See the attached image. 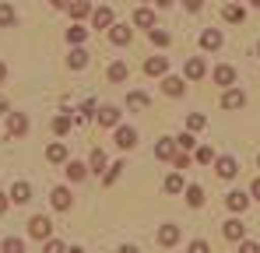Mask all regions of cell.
Instances as JSON below:
<instances>
[{"label": "cell", "mask_w": 260, "mask_h": 253, "mask_svg": "<svg viewBox=\"0 0 260 253\" xmlns=\"http://www.w3.org/2000/svg\"><path fill=\"white\" fill-rule=\"evenodd\" d=\"M28 236H32V239H43V243H49V239H53V222H49L46 214H36V218L28 222Z\"/></svg>", "instance_id": "1"}, {"label": "cell", "mask_w": 260, "mask_h": 253, "mask_svg": "<svg viewBox=\"0 0 260 253\" xmlns=\"http://www.w3.org/2000/svg\"><path fill=\"white\" fill-rule=\"evenodd\" d=\"M7 134H11V137H25V134H28V116H25V113H11V116H7Z\"/></svg>", "instance_id": "2"}, {"label": "cell", "mask_w": 260, "mask_h": 253, "mask_svg": "<svg viewBox=\"0 0 260 253\" xmlns=\"http://www.w3.org/2000/svg\"><path fill=\"white\" fill-rule=\"evenodd\" d=\"M49 204H53L56 211H71L74 197H71V190H67V186H56V190L49 194Z\"/></svg>", "instance_id": "3"}, {"label": "cell", "mask_w": 260, "mask_h": 253, "mask_svg": "<svg viewBox=\"0 0 260 253\" xmlns=\"http://www.w3.org/2000/svg\"><path fill=\"white\" fill-rule=\"evenodd\" d=\"M137 144V130L134 126H116V148L120 151H130Z\"/></svg>", "instance_id": "4"}, {"label": "cell", "mask_w": 260, "mask_h": 253, "mask_svg": "<svg viewBox=\"0 0 260 253\" xmlns=\"http://www.w3.org/2000/svg\"><path fill=\"white\" fill-rule=\"evenodd\" d=\"M176 148H179V144H176L173 137H162V141L155 144V159H158V162H166V159H176V155H179Z\"/></svg>", "instance_id": "5"}, {"label": "cell", "mask_w": 260, "mask_h": 253, "mask_svg": "<svg viewBox=\"0 0 260 253\" xmlns=\"http://www.w3.org/2000/svg\"><path fill=\"white\" fill-rule=\"evenodd\" d=\"M166 71H169V60L166 56H148V64H144V74L148 78H162Z\"/></svg>", "instance_id": "6"}, {"label": "cell", "mask_w": 260, "mask_h": 253, "mask_svg": "<svg viewBox=\"0 0 260 253\" xmlns=\"http://www.w3.org/2000/svg\"><path fill=\"white\" fill-rule=\"evenodd\" d=\"M183 71H186V78H190V81H201V78H204V74H208V64H204V60H201V56H190V60H186V67H183Z\"/></svg>", "instance_id": "7"}, {"label": "cell", "mask_w": 260, "mask_h": 253, "mask_svg": "<svg viewBox=\"0 0 260 253\" xmlns=\"http://www.w3.org/2000/svg\"><path fill=\"white\" fill-rule=\"evenodd\" d=\"M215 169H218V176H221V179H232V176L239 172V162H236L232 155H221V159L215 162Z\"/></svg>", "instance_id": "8"}, {"label": "cell", "mask_w": 260, "mask_h": 253, "mask_svg": "<svg viewBox=\"0 0 260 253\" xmlns=\"http://www.w3.org/2000/svg\"><path fill=\"white\" fill-rule=\"evenodd\" d=\"M225 204H229V211H236V214H239V211L250 208V194H243V190H232V194L225 197Z\"/></svg>", "instance_id": "9"}, {"label": "cell", "mask_w": 260, "mask_h": 253, "mask_svg": "<svg viewBox=\"0 0 260 253\" xmlns=\"http://www.w3.org/2000/svg\"><path fill=\"white\" fill-rule=\"evenodd\" d=\"M91 25L95 28H113V7H95L91 11Z\"/></svg>", "instance_id": "10"}, {"label": "cell", "mask_w": 260, "mask_h": 253, "mask_svg": "<svg viewBox=\"0 0 260 253\" xmlns=\"http://www.w3.org/2000/svg\"><path fill=\"white\" fill-rule=\"evenodd\" d=\"M221 106H225V109H243V106H246V95H243L239 88H229V91L221 95Z\"/></svg>", "instance_id": "11"}, {"label": "cell", "mask_w": 260, "mask_h": 253, "mask_svg": "<svg viewBox=\"0 0 260 253\" xmlns=\"http://www.w3.org/2000/svg\"><path fill=\"white\" fill-rule=\"evenodd\" d=\"M7 197H11L14 204H28V201H32V186L21 179V183H14V186H11V194H7Z\"/></svg>", "instance_id": "12"}, {"label": "cell", "mask_w": 260, "mask_h": 253, "mask_svg": "<svg viewBox=\"0 0 260 253\" xmlns=\"http://www.w3.org/2000/svg\"><path fill=\"white\" fill-rule=\"evenodd\" d=\"M221 232H225V239H232V243H239V239H243V232H246V225H243L239 218H229V222L221 225Z\"/></svg>", "instance_id": "13"}, {"label": "cell", "mask_w": 260, "mask_h": 253, "mask_svg": "<svg viewBox=\"0 0 260 253\" xmlns=\"http://www.w3.org/2000/svg\"><path fill=\"white\" fill-rule=\"evenodd\" d=\"M179 243V225H162L158 229V246H176Z\"/></svg>", "instance_id": "14"}, {"label": "cell", "mask_w": 260, "mask_h": 253, "mask_svg": "<svg viewBox=\"0 0 260 253\" xmlns=\"http://www.w3.org/2000/svg\"><path fill=\"white\" fill-rule=\"evenodd\" d=\"M46 159H49V162H53V166H67V162H71V159H67V148H63V144H60V141H56V144H49V148H46Z\"/></svg>", "instance_id": "15"}, {"label": "cell", "mask_w": 260, "mask_h": 253, "mask_svg": "<svg viewBox=\"0 0 260 253\" xmlns=\"http://www.w3.org/2000/svg\"><path fill=\"white\" fill-rule=\"evenodd\" d=\"M130 36H134V28H130V25H113V28H109V39L116 42V46H127Z\"/></svg>", "instance_id": "16"}, {"label": "cell", "mask_w": 260, "mask_h": 253, "mask_svg": "<svg viewBox=\"0 0 260 253\" xmlns=\"http://www.w3.org/2000/svg\"><path fill=\"white\" fill-rule=\"evenodd\" d=\"M63 172H67V179H71V183H81V179L88 176V166H85V162H67Z\"/></svg>", "instance_id": "17"}, {"label": "cell", "mask_w": 260, "mask_h": 253, "mask_svg": "<svg viewBox=\"0 0 260 253\" xmlns=\"http://www.w3.org/2000/svg\"><path fill=\"white\" fill-rule=\"evenodd\" d=\"M99 123L102 126H116L120 123V109H116V106H102V109H99Z\"/></svg>", "instance_id": "18"}, {"label": "cell", "mask_w": 260, "mask_h": 253, "mask_svg": "<svg viewBox=\"0 0 260 253\" xmlns=\"http://www.w3.org/2000/svg\"><path fill=\"white\" fill-rule=\"evenodd\" d=\"M201 46H204V49H218V46H221V32H218V28H204V32H201Z\"/></svg>", "instance_id": "19"}, {"label": "cell", "mask_w": 260, "mask_h": 253, "mask_svg": "<svg viewBox=\"0 0 260 253\" xmlns=\"http://www.w3.org/2000/svg\"><path fill=\"white\" fill-rule=\"evenodd\" d=\"M162 91L173 95V99H179V95L186 91V84H183V78H166V81H162Z\"/></svg>", "instance_id": "20"}, {"label": "cell", "mask_w": 260, "mask_h": 253, "mask_svg": "<svg viewBox=\"0 0 260 253\" xmlns=\"http://www.w3.org/2000/svg\"><path fill=\"white\" fill-rule=\"evenodd\" d=\"M109 166V162H106V151H102V148H95V151H91V159H88V172H99V176H102V169Z\"/></svg>", "instance_id": "21"}, {"label": "cell", "mask_w": 260, "mask_h": 253, "mask_svg": "<svg viewBox=\"0 0 260 253\" xmlns=\"http://www.w3.org/2000/svg\"><path fill=\"white\" fill-rule=\"evenodd\" d=\"M67 67H71V71H81V67H88V53L81 49V46H78V49L67 56Z\"/></svg>", "instance_id": "22"}, {"label": "cell", "mask_w": 260, "mask_h": 253, "mask_svg": "<svg viewBox=\"0 0 260 253\" xmlns=\"http://www.w3.org/2000/svg\"><path fill=\"white\" fill-rule=\"evenodd\" d=\"M91 11H95V7H91L88 0H74V4H71V14H74V21H81V18H91Z\"/></svg>", "instance_id": "23"}, {"label": "cell", "mask_w": 260, "mask_h": 253, "mask_svg": "<svg viewBox=\"0 0 260 253\" xmlns=\"http://www.w3.org/2000/svg\"><path fill=\"white\" fill-rule=\"evenodd\" d=\"M215 81H218V84H225V88H229V84L236 81V71H232L229 64H221V67H215Z\"/></svg>", "instance_id": "24"}, {"label": "cell", "mask_w": 260, "mask_h": 253, "mask_svg": "<svg viewBox=\"0 0 260 253\" xmlns=\"http://www.w3.org/2000/svg\"><path fill=\"white\" fill-rule=\"evenodd\" d=\"M127 78H130V71H127V64H123V60L109 64V81H127Z\"/></svg>", "instance_id": "25"}, {"label": "cell", "mask_w": 260, "mask_h": 253, "mask_svg": "<svg viewBox=\"0 0 260 253\" xmlns=\"http://www.w3.org/2000/svg\"><path fill=\"white\" fill-rule=\"evenodd\" d=\"M225 21H232V25H239V21H246V11H243L239 4H229V7H225Z\"/></svg>", "instance_id": "26"}, {"label": "cell", "mask_w": 260, "mask_h": 253, "mask_svg": "<svg viewBox=\"0 0 260 253\" xmlns=\"http://www.w3.org/2000/svg\"><path fill=\"white\" fill-rule=\"evenodd\" d=\"M134 25H141V28H155V14H151L148 7H141V11L134 14Z\"/></svg>", "instance_id": "27"}, {"label": "cell", "mask_w": 260, "mask_h": 253, "mask_svg": "<svg viewBox=\"0 0 260 253\" xmlns=\"http://www.w3.org/2000/svg\"><path fill=\"white\" fill-rule=\"evenodd\" d=\"M183 194H186V204H190V208H201V204H204V190H201V186H186Z\"/></svg>", "instance_id": "28"}, {"label": "cell", "mask_w": 260, "mask_h": 253, "mask_svg": "<svg viewBox=\"0 0 260 253\" xmlns=\"http://www.w3.org/2000/svg\"><path fill=\"white\" fill-rule=\"evenodd\" d=\"M85 28H81V25H71V28H67V42H71V46H74V49H78V46H81V42H85Z\"/></svg>", "instance_id": "29"}, {"label": "cell", "mask_w": 260, "mask_h": 253, "mask_svg": "<svg viewBox=\"0 0 260 253\" xmlns=\"http://www.w3.org/2000/svg\"><path fill=\"white\" fill-rule=\"evenodd\" d=\"M176 144H179V151H193V148H197V137H193V134H186V130H183V134H179V137H176Z\"/></svg>", "instance_id": "30"}, {"label": "cell", "mask_w": 260, "mask_h": 253, "mask_svg": "<svg viewBox=\"0 0 260 253\" xmlns=\"http://www.w3.org/2000/svg\"><path fill=\"white\" fill-rule=\"evenodd\" d=\"M127 102H130V109H148V95L144 91H130Z\"/></svg>", "instance_id": "31"}, {"label": "cell", "mask_w": 260, "mask_h": 253, "mask_svg": "<svg viewBox=\"0 0 260 253\" xmlns=\"http://www.w3.org/2000/svg\"><path fill=\"white\" fill-rule=\"evenodd\" d=\"M67 130H71V116H67V113H60V116L53 120V134H60V137H63Z\"/></svg>", "instance_id": "32"}, {"label": "cell", "mask_w": 260, "mask_h": 253, "mask_svg": "<svg viewBox=\"0 0 260 253\" xmlns=\"http://www.w3.org/2000/svg\"><path fill=\"white\" fill-rule=\"evenodd\" d=\"M166 190H169V194H183V190H186V186H183V176H179V172H173V176L166 179Z\"/></svg>", "instance_id": "33"}, {"label": "cell", "mask_w": 260, "mask_h": 253, "mask_svg": "<svg viewBox=\"0 0 260 253\" xmlns=\"http://www.w3.org/2000/svg\"><path fill=\"white\" fill-rule=\"evenodd\" d=\"M0 250H4V253H25V243H21V239H14V236H7Z\"/></svg>", "instance_id": "34"}, {"label": "cell", "mask_w": 260, "mask_h": 253, "mask_svg": "<svg viewBox=\"0 0 260 253\" xmlns=\"http://www.w3.org/2000/svg\"><path fill=\"white\" fill-rule=\"evenodd\" d=\"M123 169H127L123 162H116V166H109V169H106V176H102V183H106V186H109V183H116V176H120Z\"/></svg>", "instance_id": "35"}, {"label": "cell", "mask_w": 260, "mask_h": 253, "mask_svg": "<svg viewBox=\"0 0 260 253\" xmlns=\"http://www.w3.org/2000/svg\"><path fill=\"white\" fill-rule=\"evenodd\" d=\"M14 18H18L14 7L11 4H0V25H14Z\"/></svg>", "instance_id": "36"}, {"label": "cell", "mask_w": 260, "mask_h": 253, "mask_svg": "<svg viewBox=\"0 0 260 253\" xmlns=\"http://www.w3.org/2000/svg\"><path fill=\"white\" fill-rule=\"evenodd\" d=\"M204 123H208V120H204V113H190V116H186V130H201Z\"/></svg>", "instance_id": "37"}, {"label": "cell", "mask_w": 260, "mask_h": 253, "mask_svg": "<svg viewBox=\"0 0 260 253\" xmlns=\"http://www.w3.org/2000/svg\"><path fill=\"white\" fill-rule=\"evenodd\" d=\"M197 162H201V166H211V162H215V151H211L208 144H204V148H197Z\"/></svg>", "instance_id": "38"}, {"label": "cell", "mask_w": 260, "mask_h": 253, "mask_svg": "<svg viewBox=\"0 0 260 253\" xmlns=\"http://www.w3.org/2000/svg\"><path fill=\"white\" fill-rule=\"evenodd\" d=\"M43 253H67V246L60 239H49V243H43Z\"/></svg>", "instance_id": "39"}, {"label": "cell", "mask_w": 260, "mask_h": 253, "mask_svg": "<svg viewBox=\"0 0 260 253\" xmlns=\"http://www.w3.org/2000/svg\"><path fill=\"white\" fill-rule=\"evenodd\" d=\"M151 42H155V46H169V32H158V28H151Z\"/></svg>", "instance_id": "40"}, {"label": "cell", "mask_w": 260, "mask_h": 253, "mask_svg": "<svg viewBox=\"0 0 260 253\" xmlns=\"http://www.w3.org/2000/svg\"><path fill=\"white\" fill-rule=\"evenodd\" d=\"M173 166L176 169H190V151H179V155L173 159Z\"/></svg>", "instance_id": "41"}, {"label": "cell", "mask_w": 260, "mask_h": 253, "mask_svg": "<svg viewBox=\"0 0 260 253\" xmlns=\"http://www.w3.org/2000/svg\"><path fill=\"white\" fill-rule=\"evenodd\" d=\"M186 253H211V246H208L204 239H193V243H190V250H186Z\"/></svg>", "instance_id": "42"}, {"label": "cell", "mask_w": 260, "mask_h": 253, "mask_svg": "<svg viewBox=\"0 0 260 253\" xmlns=\"http://www.w3.org/2000/svg\"><path fill=\"white\" fill-rule=\"evenodd\" d=\"M239 253H260V246L253 239H246V243H239Z\"/></svg>", "instance_id": "43"}, {"label": "cell", "mask_w": 260, "mask_h": 253, "mask_svg": "<svg viewBox=\"0 0 260 253\" xmlns=\"http://www.w3.org/2000/svg\"><path fill=\"white\" fill-rule=\"evenodd\" d=\"M91 113H95V106H91V102H85V106H81V113H78V120H88Z\"/></svg>", "instance_id": "44"}, {"label": "cell", "mask_w": 260, "mask_h": 253, "mask_svg": "<svg viewBox=\"0 0 260 253\" xmlns=\"http://www.w3.org/2000/svg\"><path fill=\"white\" fill-rule=\"evenodd\" d=\"M179 4H183L186 11H201V4H204V0H179Z\"/></svg>", "instance_id": "45"}, {"label": "cell", "mask_w": 260, "mask_h": 253, "mask_svg": "<svg viewBox=\"0 0 260 253\" xmlns=\"http://www.w3.org/2000/svg\"><path fill=\"white\" fill-rule=\"evenodd\" d=\"M49 4H53L56 11H67V7H71V0H49Z\"/></svg>", "instance_id": "46"}, {"label": "cell", "mask_w": 260, "mask_h": 253, "mask_svg": "<svg viewBox=\"0 0 260 253\" xmlns=\"http://www.w3.org/2000/svg\"><path fill=\"white\" fill-rule=\"evenodd\" d=\"M250 197H257V201H260V179H253V186H250Z\"/></svg>", "instance_id": "47"}, {"label": "cell", "mask_w": 260, "mask_h": 253, "mask_svg": "<svg viewBox=\"0 0 260 253\" xmlns=\"http://www.w3.org/2000/svg\"><path fill=\"white\" fill-rule=\"evenodd\" d=\"M7 204H11V197H7V194H0V214L7 211Z\"/></svg>", "instance_id": "48"}, {"label": "cell", "mask_w": 260, "mask_h": 253, "mask_svg": "<svg viewBox=\"0 0 260 253\" xmlns=\"http://www.w3.org/2000/svg\"><path fill=\"white\" fill-rule=\"evenodd\" d=\"M4 78H7V64L0 60V81H4Z\"/></svg>", "instance_id": "49"}, {"label": "cell", "mask_w": 260, "mask_h": 253, "mask_svg": "<svg viewBox=\"0 0 260 253\" xmlns=\"http://www.w3.org/2000/svg\"><path fill=\"white\" fill-rule=\"evenodd\" d=\"M116 253H137V246H120Z\"/></svg>", "instance_id": "50"}, {"label": "cell", "mask_w": 260, "mask_h": 253, "mask_svg": "<svg viewBox=\"0 0 260 253\" xmlns=\"http://www.w3.org/2000/svg\"><path fill=\"white\" fill-rule=\"evenodd\" d=\"M4 113H7V102H4V99H0V116H4Z\"/></svg>", "instance_id": "51"}, {"label": "cell", "mask_w": 260, "mask_h": 253, "mask_svg": "<svg viewBox=\"0 0 260 253\" xmlns=\"http://www.w3.org/2000/svg\"><path fill=\"white\" fill-rule=\"evenodd\" d=\"M155 4H158V7H169V4H173V0H155Z\"/></svg>", "instance_id": "52"}, {"label": "cell", "mask_w": 260, "mask_h": 253, "mask_svg": "<svg viewBox=\"0 0 260 253\" xmlns=\"http://www.w3.org/2000/svg\"><path fill=\"white\" fill-rule=\"evenodd\" d=\"M67 253H85V250H81V246H74V250H67Z\"/></svg>", "instance_id": "53"}, {"label": "cell", "mask_w": 260, "mask_h": 253, "mask_svg": "<svg viewBox=\"0 0 260 253\" xmlns=\"http://www.w3.org/2000/svg\"><path fill=\"white\" fill-rule=\"evenodd\" d=\"M250 4H253V7H260V0H250Z\"/></svg>", "instance_id": "54"}, {"label": "cell", "mask_w": 260, "mask_h": 253, "mask_svg": "<svg viewBox=\"0 0 260 253\" xmlns=\"http://www.w3.org/2000/svg\"><path fill=\"white\" fill-rule=\"evenodd\" d=\"M257 56H260V42H257Z\"/></svg>", "instance_id": "55"}, {"label": "cell", "mask_w": 260, "mask_h": 253, "mask_svg": "<svg viewBox=\"0 0 260 253\" xmlns=\"http://www.w3.org/2000/svg\"><path fill=\"white\" fill-rule=\"evenodd\" d=\"M257 166H260V155H257Z\"/></svg>", "instance_id": "56"}]
</instances>
